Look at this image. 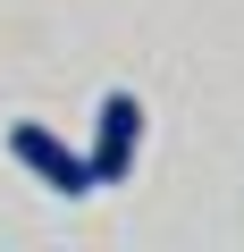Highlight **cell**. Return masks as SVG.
I'll return each mask as SVG.
<instances>
[{"label": "cell", "mask_w": 244, "mask_h": 252, "mask_svg": "<svg viewBox=\"0 0 244 252\" xmlns=\"http://www.w3.org/2000/svg\"><path fill=\"white\" fill-rule=\"evenodd\" d=\"M9 160H17V168H26L34 185H51L59 202L93 193V160H84V152H68V143L51 135L42 118H17V126H9Z\"/></svg>", "instance_id": "1"}, {"label": "cell", "mask_w": 244, "mask_h": 252, "mask_svg": "<svg viewBox=\"0 0 244 252\" xmlns=\"http://www.w3.org/2000/svg\"><path fill=\"white\" fill-rule=\"evenodd\" d=\"M135 152H143V101L135 93H101L93 109V185H127L135 177Z\"/></svg>", "instance_id": "2"}]
</instances>
